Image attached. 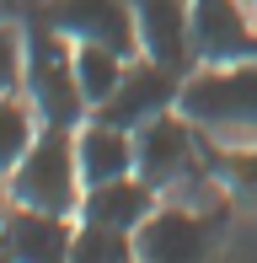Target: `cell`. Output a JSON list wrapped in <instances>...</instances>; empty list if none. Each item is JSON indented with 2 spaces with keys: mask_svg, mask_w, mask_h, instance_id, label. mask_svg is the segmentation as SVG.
<instances>
[{
  "mask_svg": "<svg viewBox=\"0 0 257 263\" xmlns=\"http://www.w3.org/2000/svg\"><path fill=\"white\" fill-rule=\"evenodd\" d=\"M6 199H11V188H0V220H6Z\"/></svg>",
  "mask_w": 257,
  "mask_h": 263,
  "instance_id": "cell-17",
  "label": "cell"
},
{
  "mask_svg": "<svg viewBox=\"0 0 257 263\" xmlns=\"http://www.w3.org/2000/svg\"><path fill=\"white\" fill-rule=\"evenodd\" d=\"M0 6H6V0H0Z\"/></svg>",
  "mask_w": 257,
  "mask_h": 263,
  "instance_id": "cell-19",
  "label": "cell"
},
{
  "mask_svg": "<svg viewBox=\"0 0 257 263\" xmlns=\"http://www.w3.org/2000/svg\"><path fill=\"white\" fill-rule=\"evenodd\" d=\"M22 70H27V32L0 22V97L22 86Z\"/></svg>",
  "mask_w": 257,
  "mask_h": 263,
  "instance_id": "cell-16",
  "label": "cell"
},
{
  "mask_svg": "<svg viewBox=\"0 0 257 263\" xmlns=\"http://www.w3.org/2000/svg\"><path fill=\"white\" fill-rule=\"evenodd\" d=\"M75 161H80V183H113V177L134 172V129H118L108 118L91 113L75 129Z\"/></svg>",
  "mask_w": 257,
  "mask_h": 263,
  "instance_id": "cell-11",
  "label": "cell"
},
{
  "mask_svg": "<svg viewBox=\"0 0 257 263\" xmlns=\"http://www.w3.org/2000/svg\"><path fill=\"white\" fill-rule=\"evenodd\" d=\"M177 107L188 113V124L257 129V59H241V65H209V70H198V76H188Z\"/></svg>",
  "mask_w": 257,
  "mask_h": 263,
  "instance_id": "cell-3",
  "label": "cell"
},
{
  "mask_svg": "<svg viewBox=\"0 0 257 263\" xmlns=\"http://www.w3.org/2000/svg\"><path fill=\"white\" fill-rule=\"evenodd\" d=\"M38 16L70 43H102V49H118L123 59L139 49L134 0H43Z\"/></svg>",
  "mask_w": 257,
  "mask_h": 263,
  "instance_id": "cell-4",
  "label": "cell"
},
{
  "mask_svg": "<svg viewBox=\"0 0 257 263\" xmlns=\"http://www.w3.org/2000/svg\"><path fill=\"white\" fill-rule=\"evenodd\" d=\"M32 113H38V107L22 102L16 91H6V97H0V177H11V166L27 156L32 135H38V129H32Z\"/></svg>",
  "mask_w": 257,
  "mask_h": 263,
  "instance_id": "cell-15",
  "label": "cell"
},
{
  "mask_svg": "<svg viewBox=\"0 0 257 263\" xmlns=\"http://www.w3.org/2000/svg\"><path fill=\"white\" fill-rule=\"evenodd\" d=\"M22 86H27V102L38 107L43 124H65V129L86 124L91 102L75 81V43L65 32H54L43 16L27 22V70H22Z\"/></svg>",
  "mask_w": 257,
  "mask_h": 263,
  "instance_id": "cell-1",
  "label": "cell"
},
{
  "mask_svg": "<svg viewBox=\"0 0 257 263\" xmlns=\"http://www.w3.org/2000/svg\"><path fill=\"white\" fill-rule=\"evenodd\" d=\"M70 258H75V263H123V258H139V247H134V231L80 220L75 242H70Z\"/></svg>",
  "mask_w": 257,
  "mask_h": 263,
  "instance_id": "cell-14",
  "label": "cell"
},
{
  "mask_svg": "<svg viewBox=\"0 0 257 263\" xmlns=\"http://www.w3.org/2000/svg\"><path fill=\"white\" fill-rule=\"evenodd\" d=\"M70 215H54V210H32V204H16L6 210L0 220V247L6 258H22V263H54V258H70Z\"/></svg>",
  "mask_w": 257,
  "mask_h": 263,
  "instance_id": "cell-8",
  "label": "cell"
},
{
  "mask_svg": "<svg viewBox=\"0 0 257 263\" xmlns=\"http://www.w3.org/2000/svg\"><path fill=\"white\" fill-rule=\"evenodd\" d=\"M134 16H139V49L150 59L172 70H188L193 65V16H188V0H134Z\"/></svg>",
  "mask_w": 257,
  "mask_h": 263,
  "instance_id": "cell-9",
  "label": "cell"
},
{
  "mask_svg": "<svg viewBox=\"0 0 257 263\" xmlns=\"http://www.w3.org/2000/svg\"><path fill=\"white\" fill-rule=\"evenodd\" d=\"M156 194H161V188H150L139 172L113 177V183H91L86 194H80V220L118 226V231H139V220L156 210Z\"/></svg>",
  "mask_w": 257,
  "mask_h": 263,
  "instance_id": "cell-12",
  "label": "cell"
},
{
  "mask_svg": "<svg viewBox=\"0 0 257 263\" xmlns=\"http://www.w3.org/2000/svg\"><path fill=\"white\" fill-rule=\"evenodd\" d=\"M0 253H6V247H0Z\"/></svg>",
  "mask_w": 257,
  "mask_h": 263,
  "instance_id": "cell-18",
  "label": "cell"
},
{
  "mask_svg": "<svg viewBox=\"0 0 257 263\" xmlns=\"http://www.w3.org/2000/svg\"><path fill=\"white\" fill-rule=\"evenodd\" d=\"M123 70H128V59L118 49H102V43H75V81H80V91H86V102L91 107H102L113 97V86L123 81Z\"/></svg>",
  "mask_w": 257,
  "mask_h": 263,
  "instance_id": "cell-13",
  "label": "cell"
},
{
  "mask_svg": "<svg viewBox=\"0 0 257 263\" xmlns=\"http://www.w3.org/2000/svg\"><path fill=\"white\" fill-rule=\"evenodd\" d=\"M134 247L139 258H156V263H182V258H204L209 247V220L182 204L172 210H150L134 231Z\"/></svg>",
  "mask_w": 257,
  "mask_h": 263,
  "instance_id": "cell-10",
  "label": "cell"
},
{
  "mask_svg": "<svg viewBox=\"0 0 257 263\" xmlns=\"http://www.w3.org/2000/svg\"><path fill=\"white\" fill-rule=\"evenodd\" d=\"M193 16V54L204 65H241L257 59V22L241 0H188Z\"/></svg>",
  "mask_w": 257,
  "mask_h": 263,
  "instance_id": "cell-6",
  "label": "cell"
},
{
  "mask_svg": "<svg viewBox=\"0 0 257 263\" xmlns=\"http://www.w3.org/2000/svg\"><path fill=\"white\" fill-rule=\"evenodd\" d=\"M134 172L145 177L150 188H172L193 172V129H188V113H156L134 129Z\"/></svg>",
  "mask_w": 257,
  "mask_h": 263,
  "instance_id": "cell-7",
  "label": "cell"
},
{
  "mask_svg": "<svg viewBox=\"0 0 257 263\" xmlns=\"http://www.w3.org/2000/svg\"><path fill=\"white\" fill-rule=\"evenodd\" d=\"M177 97H182V70L161 65V59H139V65L123 70V81L113 86V97L102 107H91V113L108 118V124H118V129H139L145 118L177 107Z\"/></svg>",
  "mask_w": 257,
  "mask_h": 263,
  "instance_id": "cell-5",
  "label": "cell"
},
{
  "mask_svg": "<svg viewBox=\"0 0 257 263\" xmlns=\"http://www.w3.org/2000/svg\"><path fill=\"white\" fill-rule=\"evenodd\" d=\"M80 161H75V129L65 124H43L32 135L27 156L11 166V199L32 210H54V215H75L80 210Z\"/></svg>",
  "mask_w": 257,
  "mask_h": 263,
  "instance_id": "cell-2",
  "label": "cell"
}]
</instances>
